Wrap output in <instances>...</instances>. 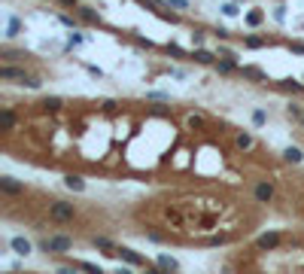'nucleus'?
<instances>
[{
	"mask_svg": "<svg viewBox=\"0 0 304 274\" xmlns=\"http://www.w3.org/2000/svg\"><path fill=\"white\" fill-rule=\"evenodd\" d=\"M0 79H3V82L15 79L19 85L40 88V77H31V73H25V70H19V67H12V64H3V67H0Z\"/></svg>",
	"mask_w": 304,
	"mask_h": 274,
	"instance_id": "nucleus-1",
	"label": "nucleus"
},
{
	"mask_svg": "<svg viewBox=\"0 0 304 274\" xmlns=\"http://www.w3.org/2000/svg\"><path fill=\"white\" fill-rule=\"evenodd\" d=\"M49 216L55 219V223H70V219L76 216V207L67 204V201H52V204H49Z\"/></svg>",
	"mask_w": 304,
	"mask_h": 274,
	"instance_id": "nucleus-2",
	"label": "nucleus"
},
{
	"mask_svg": "<svg viewBox=\"0 0 304 274\" xmlns=\"http://www.w3.org/2000/svg\"><path fill=\"white\" fill-rule=\"evenodd\" d=\"M70 247H73V241L67 235H52L46 241H40V250H46V253H67Z\"/></svg>",
	"mask_w": 304,
	"mask_h": 274,
	"instance_id": "nucleus-3",
	"label": "nucleus"
},
{
	"mask_svg": "<svg viewBox=\"0 0 304 274\" xmlns=\"http://www.w3.org/2000/svg\"><path fill=\"white\" fill-rule=\"evenodd\" d=\"M271 198H274V183L271 180H259L256 183V201L259 204H271Z\"/></svg>",
	"mask_w": 304,
	"mask_h": 274,
	"instance_id": "nucleus-4",
	"label": "nucleus"
},
{
	"mask_svg": "<svg viewBox=\"0 0 304 274\" xmlns=\"http://www.w3.org/2000/svg\"><path fill=\"white\" fill-rule=\"evenodd\" d=\"M113 256H119V259L128 262V265H146V262H143V256H140L137 250H131V247H116Z\"/></svg>",
	"mask_w": 304,
	"mask_h": 274,
	"instance_id": "nucleus-5",
	"label": "nucleus"
},
{
	"mask_svg": "<svg viewBox=\"0 0 304 274\" xmlns=\"http://www.w3.org/2000/svg\"><path fill=\"white\" fill-rule=\"evenodd\" d=\"M0 192H6V195H22V192H25V183L12 180V177H0Z\"/></svg>",
	"mask_w": 304,
	"mask_h": 274,
	"instance_id": "nucleus-6",
	"label": "nucleus"
},
{
	"mask_svg": "<svg viewBox=\"0 0 304 274\" xmlns=\"http://www.w3.org/2000/svg\"><path fill=\"white\" fill-rule=\"evenodd\" d=\"M277 244H280V235H277V232H265V235L256 237V247H259V250H274Z\"/></svg>",
	"mask_w": 304,
	"mask_h": 274,
	"instance_id": "nucleus-7",
	"label": "nucleus"
},
{
	"mask_svg": "<svg viewBox=\"0 0 304 274\" xmlns=\"http://www.w3.org/2000/svg\"><path fill=\"white\" fill-rule=\"evenodd\" d=\"M9 247L19 253V256H28V253H31V241H28V237H22V235H15L12 241H9Z\"/></svg>",
	"mask_w": 304,
	"mask_h": 274,
	"instance_id": "nucleus-8",
	"label": "nucleus"
},
{
	"mask_svg": "<svg viewBox=\"0 0 304 274\" xmlns=\"http://www.w3.org/2000/svg\"><path fill=\"white\" fill-rule=\"evenodd\" d=\"M61 107H64L61 98H43V101H40V110H43V113H58Z\"/></svg>",
	"mask_w": 304,
	"mask_h": 274,
	"instance_id": "nucleus-9",
	"label": "nucleus"
},
{
	"mask_svg": "<svg viewBox=\"0 0 304 274\" xmlns=\"http://www.w3.org/2000/svg\"><path fill=\"white\" fill-rule=\"evenodd\" d=\"M76 12L82 15V22H88V25H101V15H98L92 6H76Z\"/></svg>",
	"mask_w": 304,
	"mask_h": 274,
	"instance_id": "nucleus-10",
	"label": "nucleus"
},
{
	"mask_svg": "<svg viewBox=\"0 0 304 274\" xmlns=\"http://www.w3.org/2000/svg\"><path fill=\"white\" fill-rule=\"evenodd\" d=\"M158 265H162L165 271H170V274H176V271H180V262H176L173 256H168V253H162V256H158Z\"/></svg>",
	"mask_w": 304,
	"mask_h": 274,
	"instance_id": "nucleus-11",
	"label": "nucleus"
},
{
	"mask_svg": "<svg viewBox=\"0 0 304 274\" xmlns=\"http://www.w3.org/2000/svg\"><path fill=\"white\" fill-rule=\"evenodd\" d=\"M64 186H67V189H73V192H82V189H85V180H82V177H76V174H67V177H64Z\"/></svg>",
	"mask_w": 304,
	"mask_h": 274,
	"instance_id": "nucleus-12",
	"label": "nucleus"
},
{
	"mask_svg": "<svg viewBox=\"0 0 304 274\" xmlns=\"http://www.w3.org/2000/svg\"><path fill=\"white\" fill-rule=\"evenodd\" d=\"M95 247H98V250H103L106 256H113V253H116L113 241H110V237H103V235H95Z\"/></svg>",
	"mask_w": 304,
	"mask_h": 274,
	"instance_id": "nucleus-13",
	"label": "nucleus"
},
{
	"mask_svg": "<svg viewBox=\"0 0 304 274\" xmlns=\"http://www.w3.org/2000/svg\"><path fill=\"white\" fill-rule=\"evenodd\" d=\"M192 58L198 61V64H213V61H216V55L207 52V49H195V52H192Z\"/></svg>",
	"mask_w": 304,
	"mask_h": 274,
	"instance_id": "nucleus-14",
	"label": "nucleus"
},
{
	"mask_svg": "<svg viewBox=\"0 0 304 274\" xmlns=\"http://www.w3.org/2000/svg\"><path fill=\"white\" fill-rule=\"evenodd\" d=\"M235 143H237V150H253V146H256L253 134H246V131H240V134L235 137Z\"/></svg>",
	"mask_w": 304,
	"mask_h": 274,
	"instance_id": "nucleus-15",
	"label": "nucleus"
},
{
	"mask_svg": "<svg viewBox=\"0 0 304 274\" xmlns=\"http://www.w3.org/2000/svg\"><path fill=\"white\" fill-rule=\"evenodd\" d=\"M277 85H280L283 91H292V95H301V91H304V85H301V82H295V79H280Z\"/></svg>",
	"mask_w": 304,
	"mask_h": 274,
	"instance_id": "nucleus-16",
	"label": "nucleus"
},
{
	"mask_svg": "<svg viewBox=\"0 0 304 274\" xmlns=\"http://www.w3.org/2000/svg\"><path fill=\"white\" fill-rule=\"evenodd\" d=\"M283 158H286V161H292V164H298V161L304 158V153L298 150V146H289V150H286V153H283Z\"/></svg>",
	"mask_w": 304,
	"mask_h": 274,
	"instance_id": "nucleus-17",
	"label": "nucleus"
},
{
	"mask_svg": "<svg viewBox=\"0 0 304 274\" xmlns=\"http://www.w3.org/2000/svg\"><path fill=\"white\" fill-rule=\"evenodd\" d=\"M0 122H3V128L9 131V128H15V113L12 110H3V113H0Z\"/></svg>",
	"mask_w": 304,
	"mask_h": 274,
	"instance_id": "nucleus-18",
	"label": "nucleus"
},
{
	"mask_svg": "<svg viewBox=\"0 0 304 274\" xmlns=\"http://www.w3.org/2000/svg\"><path fill=\"white\" fill-rule=\"evenodd\" d=\"M240 73H243V77H249V79H265V73H262L259 67H240Z\"/></svg>",
	"mask_w": 304,
	"mask_h": 274,
	"instance_id": "nucleus-19",
	"label": "nucleus"
},
{
	"mask_svg": "<svg viewBox=\"0 0 304 274\" xmlns=\"http://www.w3.org/2000/svg\"><path fill=\"white\" fill-rule=\"evenodd\" d=\"M76 268L85 271V274H103V268H98V265H92V262H79Z\"/></svg>",
	"mask_w": 304,
	"mask_h": 274,
	"instance_id": "nucleus-20",
	"label": "nucleus"
},
{
	"mask_svg": "<svg viewBox=\"0 0 304 274\" xmlns=\"http://www.w3.org/2000/svg\"><path fill=\"white\" fill-rule=\"evenodd\" d=\"M262 18H265V15H262L259 9H253V12H246V25H253V28H256V25H262Z\"/></svg>",
	"mask_w": 304,
	"mask_h": 274,
	"instance_id": "nucleus-21",
	"label": "nucleus"
},
{
	"mask_svg": "<svg viewBox=\"0 0 304 274\" xmlns=\"http://www.w3.org/2000/svg\"><path fill=\"white\" fill-rule=\"evenodd\" d=\"M235 67H237V64L231 61V58H225V61H216V70H219V73H231Z\"/></svg>",
	"mask_w": 304,
	"mask_h": 274,
	"instance_id": "nucleus-22",
	"label": "nucleus"
},
{
	"mask_svg": "<svg viewBox=\"0 0 304 274\" xmlns=\"http://www.w3.org/2000/svg\"><path fill=\"white\" fill-rule=\"evenodd\" d=\"M243 43H246V49H262V46H265V40H262V37H246Z\"/></svg>",
	"mask_w": 304,
	"mask_h": 274,
	"instance_id": "nucleus-23",
	"label": "nucleus"
},
{
	"mask_svg": "<svg viewBox=\"0 0 304 274\" xmlns=\"http://www.w3.org/2000/svg\"><path fill=\"white\" fill-rule=\"evenodd\" d=\"M186 122H189V128H204V116H195V113H192Z\"/></svg>",
	"mask_w": 304,
	"mask_h": 274,
	"instance_id": "nucleus-24",
	"label": "nucleus"
},
{
	"mask_svg": "<svg viewBox=\"0 0 304 274\" xmlns=\"http://www.w3.org/2000/svg\"><path fill=\"white\" fill-rule=\"evenodd\" d=\"M82 43V34H70V40H67V49H73V46H79Z\"/></svg>",
	"mask_w": 304,
	"mask_h": 274,
	"instance_id": "nucleus-25",
	"label": "nucleus"
},
{
	"mask_svg": "<svg viewBox=\"0 0 304 274\" xmlns=\"http://www.w3.org/2000/svg\"><path fill=\"white\" fill-rule=\"evenodd\" d=\"M55 274H79V268H76V265H61Z\"/></svg>",
	"mask_w": 304,
	"mask_h": 274,
	"instance_id": "nucleus-26",
	"label": "nucleus"
},
{
	"mask_svg": "<svg viewBox=\"0 0 304 274\" xmlns=\"http://www.w3.org/2000/svg\"><path fill=\"white\" fill-rule=\"evenodd\" d=\"M19 28H22L19 18H9V34H6V37H15V34H19Z\"/></svg>",
	"mask_w": 304,
	"mask_h": 274,
	"instance_id": "nucleus-27",
	"label": "nucleus"
},
{
	"mask_svg": "<svg viewBox=\"0 0 304 274\" xmlns=\"http://www.w3.org/2000/svg\"><path fill=\"white\" fill-rule=\"evenodd\" d=\"M286 113H289L292 119H304V110H301V107H289V110H286Z\"/></svg>",
	"mask_w": 304,
	"mask_h": 274,
	"instance_id": "nucleus-28",
	"label": "nucleus"
},
{
	"mask_svg": "<svg viewBox=\"0 0 304 274\" xmlns=\"http://www.w3.org/2000/svg\"><path fill=\"white\" fill-rule=\"evenodd\" d=\"M143 274H170V271H165L162 265H158V268H152V265H146V268H143Z\"/></svg>",
	"mask_w": 304,
	"mask_h": 274,
	"instance_id": "nucleus-29",
	"label": "nucleus"
},
{
	"mask_svg": "<svg viewBox=\"0 0 304 274\" xmlns=\"http://www.w3.org/2000/svg\"><path fill=\"white\" fill-rule=\"evenodd\" d=\"M192 43L201 46V43H204V31H195V34H192Z\"/></svg>",
	"mask_w": 304,
	"mask_h": 274,
	"instance_id": "nucleus-30",
	"label": "nucleus"
},
{
	"mask_svg": "<svg viewBox=\"0 0 304 274\" xmlns=\"http://www.w3.org/2000/svg\"><path fill=\"white\" fill-rule=\"evenodd\" d=\"M265 119H268V116L262 113V110H256V113H253V122H256V125H265Z\"/></svg>",
	"mask_w": 304,
	"mask_h": 274,
	"instance_id": "nucleus-31",
	"label": "nucleus"
},
{
	"mask_svg": "<svg viewBox=\"0 0 304 274\" xmlns=\"http://www.w3.org/2000/svg\"><path fill=\"white\" fill-rule=\"evenodd\" d=\"M222 12H225V15H237V6H235V3H225Z\"/></svg>",
	"mask_w": 304,
	"mask_h": 274,
	"instance_id": "nucleus-32",
	"label": "nucleus"
},
{
	"mask_svg": "<svg viewBox=\"0 0 304 274\" xmlns=\"http://www.w3.org/2000/svg\"><path fill=\"white\" fill-rule=\"evenodd\" d=\"M170 6H176V9H186V0H170Z\"/></svg>",
	"mask_w": 304,
	"mask_h": 274,
	"instance_id": "nucleus-33",
	"label": "nucleus"
},
{
	"mask_svg": "<svg viewBox=\"0 0 304 274\" xmlns=\"http://www.w3.org/2000/svg\"><path fill=\"white\" fill-rule=\"evenodd\" d=\"M292 52H298V55H304V43H292Z\"/></svg>",
	"mask_w": 304,
	"mask_h": 274,
	"instance_id": "nucleus-34",
	"label": "nucleus"
},
{
	"mask_svg": "<svg viewBox=\"0 0 304 274\" xmlns=\"http://www.w3.org/2000/svg\"><path fill=\"white\" fill-rule=\"evenodd\" d=\"M58 3H64V6H73V9L79 6V3H76V0H58Z\"/></svg>",
	"mask_w": 304,
	"mask_h": 274,
	"instance_id": "nucleus-35",
	"label": "nucleus"
},
{
	"mask_svg": "<svg viewBox=\"0 0 304 274\" xmlns=\"http://www.w3.org/2000/svg\"><path fill=\"white\" fill-rule=\"evenodd\" d=\"M116 274H131V271H128V268H119V271H116Z\"/></svg>",
	"mask_w": 304,
	"mask_h": 274,
	"instance_id": "nucleus-36",
	"label": "nucleus"
},
{
	"mask_svg": "<svg viewBox=\"0 0 304 274\" xmlns=\"http://www.w3.org/2000/svg\"><path fill=\"white\" fill-rule=\"evenodd\" d=\"M301 125H304V119H301Z\"/></svg>",
	"mask_w": 304,
	"mask_h": 274,
	"instance_id": "nucleus-37",
	"label": "nucleus"
}]
</instances>
